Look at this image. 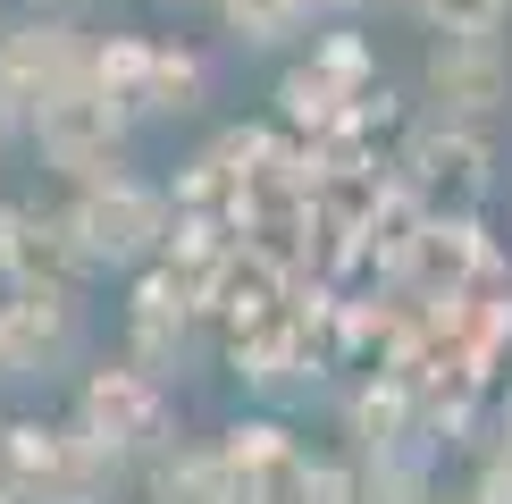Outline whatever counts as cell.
<instances>
[{
	"label": "cell",
	"instance_id": "5bb4252c",
	"mask_svg": "<svg viewBox=\"0 0 512 504\" xmlns=\"http://www.w3.org/2000/svg\"><path fill=\"white\" fill-rule=\"evenodd\" d=\"M319 9H370V0H319Z\"/></svg>",
	"mask_w": 512,
	"mask_h": 504
},
{
	"label": "cell",
	"instance_id": "6da1fadb",
	"mask_svg": "<svg viewBox=\"0 0 512 504\" xmlns=\"http://www.w3.org/2000/svg\"><path fill=\"white\" fill-rule=\"evenodd\" d=\"M0 471H9V496L17 504H101L118 488L126 462L101 446V437H84L76 420L68 429H9L0 437Z\"/></svg>",
	"mask_w": 512,
	"mask_h": 504
},
{
	"label": "cell",
	"instance_id": "277c9868",
	"mask_svg": "<svg viewBox=\"0 0 512 504\" xmlns=\"http://www.w3.org/2000/svg\"><path fill=\"white\" fill-rule=\"evenodd\" d=\"M26 126H34L42 160H51L59 177H76V185H101V177H118V152H126V118L110 110V101H101L93 68H84V84L51 93V101H42V110H34Z\"/></svg>",
	"mask_w": 512,
	"mask_h": 504
},
{
	"label": "cell",
	"instance_id": "3957f363",
	"mask_svg": "<svg viewBox=\"0 0 512 504\" xmlns=\"http://www.w3.org/2000/svg\"><path fill=\"white\" fill-rule=\"evenodd\" d=\"M59 227H68V252L84 269H143L168 244V202L135 177H101L59 210Z\"/></svg>",
	"mask_w": 512,
	"mask_h": 504
},
{
	"label": "cell",
	"instance_id": "9c48e42d",
	"mask_svg": "<svg viewBox=\"0 0 512 504\" xmlns=\"http://www.w3.org/2000/svg\"><path fill=\"white\" fill-rule=\"evenodd\" d=\"M76 429L101 437L118 462L143 454V446H160V429H168V395H160V378H152V370H101V378H84V395H76Z\"/></svg>",
	"mask_w": 512,
	"mask_h": 504
},
{
	"label": "cell",
	"instance_id": "5b68a950",
	"mask_svg": "<svg viewBox=\"0 0 512 504\" xmlns=\"http://www.w3.org/2000/svg\"><path fill=\"white\" fill-rule=\"evenodd\" d=\"M93 84H101V101L135 126V118L194 110L210 76H202L194 51H160V42H101V51H93Z\"/></svg>",
	"mask_w": 512,
	"mask_h": 504
},
{
	"label": "cell",
	"instance_id": "2e32d148",
	"mask_svg": "<svg viewBox=\"0 0 512 504\" xmlns=\"http://www.w3.org/2000/svg\"><path fill=\"white\" fill-rule=\"evenodd\" d=\"M168 9H194V0H168Z\"/></svg>",
	"mask_w": 512,
	"mask_h": 504
},
{
	"label": "cell",
	"instance_id": "7c38bea8",
	"mask_svg": "<svg viewBox=\"0 0 512 504\" xmlns=\"http://www.w3.org/2000/svg\"><path fill=\"white\" fill-rule=\"evenodd\" d=\"M9 126H26V118H17V101H9V93H0V135H9Z\"/></svg>",
	"mask_w": 512,
	"mask_h": 504
},
{
	"label": "cell",
	"instance_id": "9a60e30c",
	"mask_svg": "<svg viewBox=\"0 0 512 504\" xmlns=\"http://www.w3.org/2000/svg\"><path fill=\"white\" fill-rule=\"evenodd\" d=\"M0 252H9V210H0Z\"/></svg>",
	"mask_w": 512,
	"mask_h": 504
},
{
	"label": "cell",
	"instance_id": "7a4b0ae2",
	"mask_svg": "<svg viewBox=\"0 0 512 504\" xmlns=\"http://www.w3.org/2000/svg\"><path fill=\"white\" fill-rule=\"evenodd\" d=\"M219 462H227V479H236V504H353L345 462L303 454L277 420H236Z\"/></svg>",
	"mask_w": 512,
	"mask_h": 504
},
{
	"label": "cell",
	"instance_id": "4fadbf2b",
	"mask_svg": "<svg viewBox=\"0 0 512 504\" xmlns=\"http://www.w3.org/2000/svg\"><path fill=\"white\" fill-rule=\"evenodd\" d=\"M496 462H504V471H512V412H504V446H496Z\"/></svg>",
	"mask_w": 512,
	"mask_h": 504
},
{
	"label": "cell",
	"instance_id": "8fae6325",
	"mask_svg": "<svg viewBox=\"0 0 512 504\" xmlns=\"http://www.w3.org/2000/svg\"><path fill=\"white\" fill-rule=\"evenodd\" d=\"M403 9H412L429 34H454V26H504L512 0H403Z\"/></svg>",
	"mask_w": 512,
	"mask_h": 504
},
{
	"label": "cell",
	"instance_id": "ba28073f",
	"mask_svg": "<svg viewBox=\"0 0 512 504\" xmlns=\"http://www.w3.org/2000/svg\"><path fill=\"white\" fill-rule=\"evenodd\" d=\"M84 68H93V42L76 26H59V17H34V26L0 34V93L17 101V118H34L51 93L84 84Z\"/></svg>",
	"mask_w": 512,
	"mask_h": 504
},
{
	"label": "cell",
	"instance_id": "8992f818",
	"mask_svg": "<svg viewBox=\"0 0 512 504\" xmlns=\"http://www.w3.org/2000/svg\"><path fill=\"white\" fill-rule=\"evenodd\" d=\"M504 93H512V51H504L496 26H454V34L429 42V101H437V118L479 126V118L504 110Z\"/></svg>",
	"mask_w": 512,
	"mask_h": 504
},
{
	"label": "cell",
	"instance_id": "52a82bcc",
	"mask_svg": "<svg viewBox=\"0 0 512 504\" xmlns=\"http://www.w3.org/2000/svg\"><path fill=\"white\" fill-rule=\"evenodd\" d=\"M403 194H412L429 219H454V210H471L487 194V135L479 126H454V118H437V126H420L412 143H403Z\"/></svg>",
	"mask_w": 512,
	"mask_h": 504
},
{
	"label": "cell",
	"instance_id": "30bf717a",
	"mask_svg": "<svg viewBox=\"0 0 512 504\" xmlns=\"http://www.w3.org/2000/svg\"><path fill=\"white\" fill-rule=\"evenodd\" d=\"M210 9L227 17V34H236V42H294V34L311 26L319 0H210Z\"/></svg>",
	"mask_w": 512,
	"mask_h": 504
},
{
	"label": "cell",
	"instance_id": "e0dca14e",
	"mask_svg": "<svg viewBox=\"0 0 512 504\" xmlns=\"http://www.w3.org/2000/svg\"><path fill=\"white\" fill-rule=\"evenodd\" d=\"M0 504H17V496H9V488H0Z\"/></svg>",
	"mask_w": 512,
	"mask_h": 504
}]
</instances>
